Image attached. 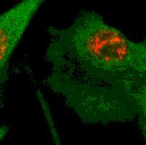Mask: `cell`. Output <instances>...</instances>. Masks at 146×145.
<instances>
[{
    "instance_id": "obj_3",
    "label": "cell",
    "mask_w": 146,
    "mask_h": 145,
    "mask_svg": "<svg viewBox=\"0 0 146 145\" xmlns=\"http://www.w3.org/2000/svg\"><path fill=\"white\" fill-rule=\"evenodd\" d=\"M135 101L137 106L136 118L146 145V81L138 90L135 95Z\"/></svg>"
},
{
    "instance_id": "obj_5",
    "label": "cell",
    "mask_w": 146,
    "mask_h": 145,
    "mask_svg": "<svg viewBox=\"0 0 146 145\" xmlns=\"http://www.w3.org/2000/svg\"><path fill=\"white\" fill-rule=\"evenodd\" d=\"M9 132V128L5 125H0V142L6 137Z\"/></svg>"
},
{
    "instance_id": "obj_4",
    "label": "cell",
    "mask_w": 146,
    "mask_h": 145,
    "mask_svg": "<svg viewBox=\"0 0 146 145\" xmlns=\"http://www.w3.org/2000/svg\"><path fill=\"white\" fill-rule=\"evenodd\" d=\"M38 93H39L38 94V99H39L40 103V106H41V108H42V111H43V113H44V119H45V121L47 122L49 130L50 132L53 144H54V145H61V141H60V135H59L57 128L56 127V123H55L54 118H53L52 114L50 113V107H49L48 103L46 102V100L44 98L42 93L40 91H39Z\"/></svg>"
},
{
    "instance_id": "obj_2",
    "label": "cell",
    "mask_w": 146,
    "mask_h": 145,
    "mask_svg": "<svg viewBox=\"0 0 146 145\" xmlns=\"http://www.w3.org/2000/svg\"><path fill=\"white\" fill-rule=\"evenodd\" d=\"M43 3V0H25L0 15V87L7 79L13 53Z\"/></svg>"
},
{
    "instance_id": "obj_1",
    "label": "cell",
    "mask_w": 146,
    "mask_h": 145,
    "mask_svg": "<svg viewBox=\"0 0 146 145\" xmlns=\"http://www.w3.org/2000/svg\"><path fill=\"white\" fill-rule=\"evenodd\" d=\"M46 86L88 124L136 118L135 95L146 81V36L129 39L93 10L50 27Z\"/></svg>"
}]
</instances>
